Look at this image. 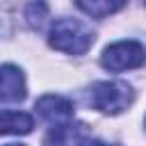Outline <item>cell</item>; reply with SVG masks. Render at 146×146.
<instances>
[{"label": "cell", "mask_w": 146, "mask_h": 146, "mask_svg": "<svg viewBox=\"0 0 146 146\" xmlns=\"http://www.w3.org/2000/svg\"><path fill=\"white\" fill-rule=\"evenodd\" d=\"M94 43V32L75 18H57L50 27V46L68 55H84Z\"/></svg>", "instance_id": "obj_1"}, {"label": "cell", "mask_w": 146, "mask_h": 146, "mask_svg": "<svg viewBox=\"0 0 146 146\" xmlns=\"http://www.w3.org/2000/svg\"><path fill=\"white\" fill-rule=\"evenodd\" d=\"M132 103V89L125 82H96L91 87V105L105 114H121Z\"/></svg>", "instance_id": "obj_2"}, {"label": "cell", "mask_w": 146, "mask_h": 146, "mask_svg": "<svg viewBox=\"0 0 146 146\" xmlns=\"http://www.w3.org/2000/svg\"><path fill=\"white\" fill-rule=\"evenodd\" d=\"M146 62V50L137 41H119L100 55V64L107 71H128V68H139Z\"/></svg>", "instance_id": "obj_3"}, {"label": "cell", "mask_w": 146, "mask_h": 146, "mask_svg": "<svg viewBox=\"0 0 146 146\" xmlns=\"http://www.w3.org/2000/svg\"><path fill=\"white\" fill-rule=\"evenodd\" d=\"M43 121H48L50 125H59V123H66L73 119L75 114V107L71 100L62 98V96H43L36 100V107H34Z\"/></svg>", "instance_id": "obj_4"}, {"label": "cell", "mask_w": 146, "mask_h": 146, "mask_svg": "<svg viewBox=\"0 0 146 146\" xmlns=\"http://www.w3.org/2000/svg\"><path fill=\"white\" fill-rule=\"evenodd\" d=\"M87 135L89 132L84 123L66 121V123L52 125V130L43 139V146H82L87 141Z\"/></svg>", "instance_id": "obj_5"}, {"label": "cell", "mask_w": 146, "mask_h": 146, "mask_svg": "<svg viewBox=\"0 0 146 146\" xmlns=\"http://www.w3.org/2000/svg\"><path fill=\"white\" fill-rule=\"evenodd\" d=\"M2 103H18L25 98V80L21 68L5 64L2 66Z\"/></svg>", "instance_id": "obj_6"}, {"label": "cell", "mask_w": 146, "mask_h": 146, "mask_svg": "<svg viewBox=\"0 0 146 146\" xmlns=\"http://www.w3.org/2000/svg\"><path fill=\"white\" fill-rule=\"evenodd\" d=\"M75 2L84 14H89L94 18L110 16V14H114L128 5V0H75Z\"/></svg>", "instance_id": "obj_7"}, {"label": "cell", "mask_w": 146, "mask_h": 146, "mask_svg": "<svg viewBox=\"0 0 146 146\" xmlns=\"http://www.w3.org/2000/svg\"><path fill=\"white\" fill-rule=\"evenodd\" d=\"M32 130V116L23 112L2 110V135H25Z\"/></svg>", "instance_id": "obj_8"}, {"label": "cell", "mask_w": 146, "mask_h": 146, "mask_svg": "<svg viewBox=\"0 0 146 146\" xmlns=\"http://www.w3.org/2000/svg\"><path fill=\"white\" fill-rule=\"evenodd\" d=\"M25 18H27V25H30V27L41 30V25H43L46 18H48V7H46V2H43V0H36V2L27 5Z\"/></svg>", "instance_id": "obj_9"}, {"label": "cell", "mask_w": 146, "mask_h": 146, "mask_svg": "<svg viewBox=\"0 0 146 146\" xmlns=\"http://www.w3.org/2000/svg\"><path fill=\"white\" fill-rule=\"evenodd\" d=\"M87 146H116V144H105V141H89Z\"/></svg>", "instance_id": "obj_10"}, {"label": "cell", "mask_w": 146, "mask_h": 146, "mask_svg": "<svg viewBox=\"0 0 146 146\" xmlns=\"http://www.w3.org/2000/svg\"><path fill=\"white\" fill-rule=\"evenodd\" d=\"M5 146H21V144H5Z\"/></svg>", "instance_id": "obj_11"}, {"label": "cell", "mask_w": 146, "mask_h": 146, "mask_svg": "<svg viewBox=\"0 0 146 146\" xmlns=\"http://www.w3.org/2000/svg\"><path fill=\"white\" fill-rule=\"evenodd\" d=\"M144 2H146V0H144Z\"/></svg>", "instance_id": "obj_12"}]
</instances>
